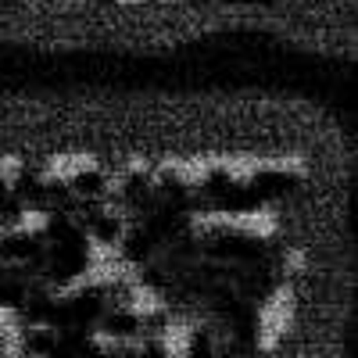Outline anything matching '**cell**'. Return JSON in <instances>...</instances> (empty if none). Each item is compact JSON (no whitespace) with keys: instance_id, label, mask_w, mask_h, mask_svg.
<instances>
[{"instance_id":"obj_1","label":"cell","mask_w":358,"mask_h":358,"mask_svg":"<svg viewBox=\"0 0 358 358\" xmlns=\"http://www.w3.org/2000/svg\"><path fill=\"white\" fill-rule=\"evenodd\" d=\"M248 187L258 194V201L265 204V201H276V197H283V194H290L294 187H297V179L290 176V172H280V169H262V172H255L251 179H248Z\"/></svg>"},{"instance_id":"obj_2","label":"cell","mask_w":358,"mask_h":358,"mask_svg":"<svg viewBox=\"0 0 358 358\" xmlns=\"http://www.w3.org/2000/svg\"><path fill=\"white\" fill-rule=\"evenodd\" d=\"M18 4V0H0V8H15Z\"/></svg>"},{"instance_id":"obj_3","label":"cell","mask_w":358,"mask_h":358,"mask_svg":"<svg viewBox=\"0 0 358 358\" xmlns=\"http://www.w3.org/2000/svg\"><path fill=\"white\" fill-rule=\"evenodd\" d=\"M94 4H115V0H94Z\"/></svg>"}]
</instances>
